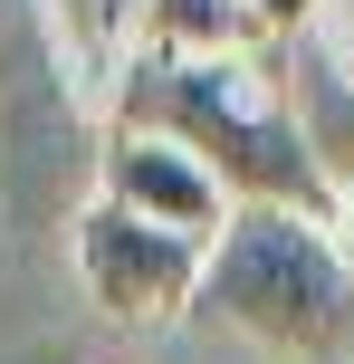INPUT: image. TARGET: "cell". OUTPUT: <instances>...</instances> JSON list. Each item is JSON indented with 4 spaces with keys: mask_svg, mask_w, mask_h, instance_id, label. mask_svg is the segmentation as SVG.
I'll list each match as a JSON object with an SVG mask.
<instances>
[{
    "mask_svg": "<svg viewBox=\"0 0 354 364\" xmlns=\"http://www.w3.org/2000/svg\"><path fill=\"white\" fill-rule=\"evenodd\" d=\"M115 125L201 154V164L230 182V201H278V211L336 220V182H326L316 144H306L287 87L259 68V48H240V58L134 48L125 77H115Z\"/></svg>",
    "mask_w": 354,
    "mask_h": 364,
    "instance_id": "1",
    "label": "cell"
},
{
    "mask_svg": "<svg viewBox=\"0 0 354 364\" xmlns=\"http://www.w3.org/2000/svg\"><path fill=\"white\" fill-rule=\"evenodd\" d=\"M201 316L240 326L268 355L336 364V355H354V250L336 240V220H316V211L240 201L230 230L211 240Z\"/></svg>",
    "mask_w": 354,
    "mask_h": 364,
    "instance_id": "2",
    "label": "cell"
},
{
    "mask_svg": "<svg viewBox=\"0 0 354 364\" xmlns=\"http://www.w3.org/2000/svg\"><path fill=\"white\" fill-rule=\"evenodd\" d=\"M201 269H211V250L163 230V220H134L115 201L77 211V288L115 326H172V316H192L201 307Z\"/></svg>",
    "mask_w": 354,
    "mask_h": 364,
    "instance_id": "3",
    "label": "cell"
},
{
    "mask_svg": "<svg viewBox=\"0 0 354 364\" xmlns=\"http://www.w3.org/2000/svg\"><path fill=\"white\" fill-rule=\"evenodd\" d=\"M96 201H115V211H134V220H163V230H182V240H221L230 230V182L201 164V154H182V144H163V134H125L115 125L106 134V154H96Z\"/></svg>",
    "mask_w": 354,
    "mask_h": 364,
    "instance_id": "4",
    "label": "cell"
},
{
    "mask_svg": "<svg viewBox=\"0 0 354 364\" xmlns=\"http://www.w3.org/2000/svg\"><path fill=\"white\" fill-rule=\"evenodd\" d=\"M134 48L240 58V48H259V19H249V0H134Z\"/></svg>",
    "mask_w": 354,
    "mask_h": 364,
    "instance_id": "5",
    "label": "cell"
},
{
    "mask_svg": "<svg viewBox=\"0 0 354 364\" xmlns=\"http://www.w3.org/2000/svg\"><path fill=\"white\" fill-rule=\"evenodd\" d=\"M326 0H249V19H259V38H297L306 19H316Z\"/></svg>",
    "mask_w": 354,
    "mask_h": 364,
    "instance_id": "6",
    "label": "cell"
},
{
    "mask_svg": "<svg viewBox=\"0 0 354 364\" xmlns=\"http://www.w3.org/2000/svg\"><path fill=\"white\" fill-rule=\"evenodd\" d=\"M336 230H345V250H354V182L336 192Z\"/></svg>",
    "mask_w": 354,
    "mask_h": 364,
    "instance_id": "7",
    "label": "cell"
}]
</instances>
